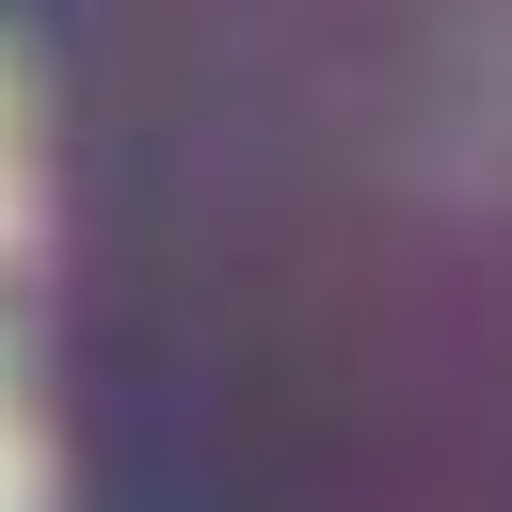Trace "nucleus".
Instances as JSON below:
<instances>
[{
	"mask_svg": "<svg viewBox=\"0 0 512 512\" xmlns=\"http://www.w3.org/2000/svg\"><path fill=\"white\" fill-rule=\"evenodd\" d=\"M16 496H32V464H16V400H0V512H16Z\"/></svg>",
	"mask_w": 512,
	"mask_h": 512,
	"instance_id": "obj_1",
	"label": "nucleus"
},
{
	"mask_svg": "<svg viewBox=\"0 0 512 512\" xmlns=\"http://www.w3.org/2000/svg\"><path fill=\"white\" fill-rule=\"evenodd\" d=\"M0 240H16V144H0Z\"/></svg>",
	"mask_w": 512,
	"mask_h": 512,
	"instance_id": "obj_2",
	"label": "nucleus"
}]
</instances>
